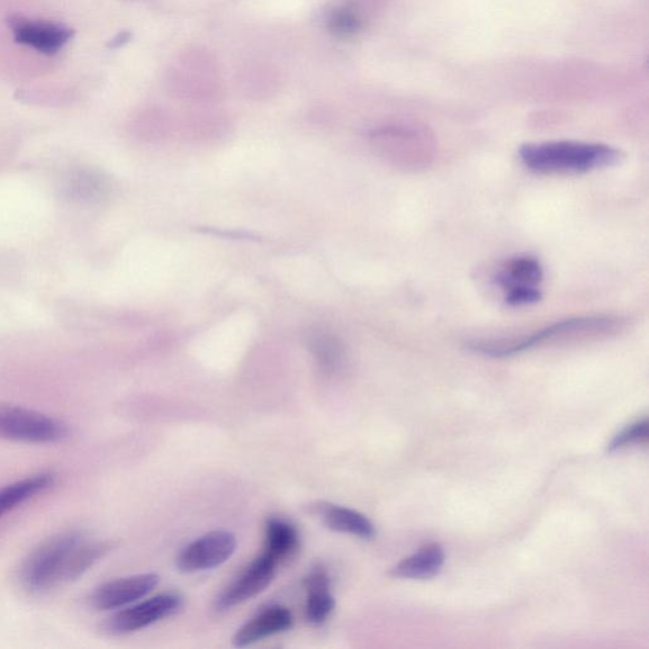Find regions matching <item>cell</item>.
<instances>
[{
  "label": "cell",
  "instance_id": "6da1fadb",
  "mask_svg": "<svg viewBox=\"0 0 649 649\" xmlns=\"http://www.w3.org/2000/svg\"><path fill=\"white\" fill-rule=\"evenodd\" d=\"M110 546L88 542L76 531L52 537L36 548L21 566L20 580L32 593L78 580L107 553Z\"/></svg>",
  "mask_w": 649,
  "mask_h": 649
},
{
  "label": "cell",
  "instance_id": "7a4b0ae2",
  "mask_svg": "<svg viewBox=\"0 0 649 649\" xmlns=\"http://www.w3.org/2000/svg\"><path fill=\"white\" fill-rule=\"evenodd\" d=\"M525 167L537 174H582L616 167L621 152L602 143L552 141L528 143L519 151Z\"/></svg>",
  "mask_w": 649,
  "mask_h": 649
},
{
  "label": "cell",
  "instance_id": "3957f363",
  "mask_svg": "<svg viewBox=\"0 0 649 649\" xmlns=\"http://www.w3.org/2000/svg\"><path fill=\"white\" fill-rule=\"evenodd\" d=\"M627 327V321L617 317H583L567 319L549 324L529 337L509 341L476 342L472 349L486 356L502 358L511 357L522 351L552 345V342L580 339H598L617 336Z\"/></svg>",
  "mask_w": 649,
  "mask_h": 649
},
{
  "label": "cell",
  "instance_id": "277c9868",
  "mask_svg": "<svg viewBox=\"0 0 649 649\" xmlns=\"http://www.w3.org/2000/svg\"><path fill=\"white\" fill-rule=\"evenodd\" d=\"M69 436L64 422L48 415L0 405V439L20 441V443L52 445Z\"/></svg>",
  "mask_w": 649,
  "mask_h": 649
},
{
  "label": "cell",
  "instance_id": "5b68a950",
  "mask_svg": "<svg viewBox=\"0 0 649 649\" xmlns=\"http://www.w3.org/2000/svg\"><path fill=\"white\" fill-rule=\"evenodd\" d=\"M182 608V595L178 592L160 593L117 611L116 615L107 619L104 628L108 633L114 636L139 632V630L176 616Z\"/></svg>",
  "mask_w": 649,
  "mask_h": 649
},
{
  "label": "cell",
  "instance_id": "8992f818",
  "mask_svg": "<svg viewBox=\"0 0 649 649\" xmlns=\"http://www.w3.org/2000/svg\"><path fill=\"white\" fill-rule=\"evenodd\" d=\"M543 281V267L536 258L518 257L508 261L495 277V282L505 293L510 306H527L542 299L540 283Z\"/></svg>",
  "mask_w": 649,
  "mask_h": 649
},
{
  "label": "cell",
  "instance_id": "52a82bcc",
  "mask_svg": "<svg viewBox=\"0 0 649 649\" xmlns=\"http://www.w3.org/2000/svg\"><path fill=\"white\" fill-rule=\"evenodd\" d=\"M237 546V537L230 531H211L184 547L177 558L178 570L186 573L213 570L230 560Z\"/></svg>",
  "mask_w": 649,
  "mask_h": 649
},
{
  "label": "cell",
  "instance_id": "ba28073f",
  "mask_svg": "<svg viewBox=\"0 0 649 649\" xmlns=\"http://www.w3.org/2000/svg\"><path fill=\"white\" fill-rule=\"evenodd\" d=\"M277 566L272 558L261 553L219 595L216 599V609L229 610L256 598L272 583Z\"/></svg>",
  "mask_w": 649,
  "mask_h": 649
},
{
  "label": "cell",
  "instance_id": "9c48e42d",
  "mask_svg": "<svg viewBox=\"0 0 649 649\" xmlns=\"http://www.w3.org/2000/svg\"><path fill=\"white\" fill-rule=\"evenodd\" d=\"M158 583L157 573L134 575L108 581L96 589L92 603L96 609L102 611L122 609L146 598L156 590Z\"/></svg>",
  "mask_w": 649,
  "mask_h": 649
},
{
  "label": "cell",
  "instance_id": "30bf717a",
  "mask_svg": "<svg viewBox=\"0 0 649 649\" xmlns=\"http://www.w3.org/2000/svg\"><path fill=\"white\" fill-rule=\"evenodd\" d=\"M14 40L48 56L59 52L73 39L74 31L68 27L24 20V18H11L9 20Z\"/></svg>",
  "mask_w": 649,
  "mask_h": 649
},
{
  "label": "cell",
  "instance_id": "8fae6325",
  "mask_svg": "<svg viewBox=\"0 0 649 649\" xmlns=\"http://www.w3.org/2000/svg\"><path fill=\"white\" fill-rule=\"evenodd\" d=\"M294 626L292 611L282 606L268 607L238 629L232 645L238 648L256 645L263 639L286 633Z\"/></svg>",
  "mask_w": 649,
  "mask_h": 649
},
{
  "label": "cell",
  "instance_id": "7c38bea8",
  "mask_svg": "<svg viewBox=\"0 0 649 649\" xmlns=\"http://www.w3.org/2000/svg\"><path fill=\"white\" fill-rule=\"evenodd\" d=\"M311 510L321 518L324 526L338 533L366 540H372L377 536L373 522L362 512L327 501L313 503Z\"/></svg>",
  "mask_w": 649,
  "mask_h": 649
},
{
  "label": "cell",
  "instance_id": "4fadbf2b",
  "mask_svg": "<svg viewBox=\"0 0 649 649\" xmlns=\"http://www.w3.org/2000/svg\"><path fill=\"white\" fill-rule=\"evenodd\" d=\"M304 589L308 591L304 616L312 626H322L336 609V599L331 593V580L322 566L313 567L306 576Z\"/></svg>",
  "mask_w": 649,
  "mask_h": 649
},
{
  "label": "cell",
  "instance_id": "5bb4252c",
  "mask_svg": "<svg viewBox=\"0 0 649 649\" xmlns=\"http://www.w3.org/2000/svg\"><path fill=\"white\" fill-rule=\"evenodd\" d=\"M300 548L299 530L282 518H269L266 522L264 555L279 565L292 558Z\"/></svg>",
  "mask_w": 649,
  "mask_h": 649
},
{
  "label": "cell",
  "instance_id": "9a60e30c",
  "mask_svg": "<svg viewBox=\"0 0 649 649\" xmlns=\"http://www.w3.org/2000/svg\"><path fill=\"white\" fill-rule=\"evenodd\" d=\"M446 555L440 545L422 547L419 552L405 558L392 568L391 575L398 579L427 580L435 577L443 567Z\"/></svg>",
  "mask_w": 649,
  "mask_h": 649
},
{
  "label": "cell",
  "instance_id": "2e32d148",
  "mask_svg": "<svg viewBox=\"0 0 649 649\" xmlns=\"http://www.w3.org/2000/svg\"><path fill=\"white\" fill-rule=\"evenodd\" d=\"M56 481L51 473H40L13 482L0 489V518L7 516L20 505L31 500L34 496L47 491Z\"/></svg>",
  "mask_w": 649,
  "mask_h": 649
},
{
  "label": "cell",
  "instance_id": "e0dca14e",
  "mask_svg": "<svg viewBox=\"0 0 649 649\" xmlns=\"http://www.w3.org/2000/svg\"><path fill=\"white\" fill-rule=\"evenodd\" d=\"M314 359L324 372H333L345 360V347L332 333H318L310 342Z\"/></svg>",
  "mask_w": 649,
  "mask_h": 649
},
{
  "label": "cell",
  "instance_id": "ac0fdd59",
  "mask_svg": "<svg viewBox=\"0 0 649 649\" xmlns=\"http://www.w3.org/2000/svg\"><path fill=\"white\" fill-rule=\"evenodd\" d=\"M648 432L649 422L647 418L630 423V426H628L625 430H621L619 435L610 441L608 450L609 452H616V450L627 446L641 443V441L648 439Z\"/></svg>",
  "mask_w": 649,
  "mask_h": 649
},
{
  "label": "cell",
  "instance_id": "d6986e66",
  "mask_svg": "<svg viewBox=\"0 0 649 649\" xmlns=\"http://www.w3.org/2000/svg\"><path fill=\"white\" fill-rule=\"evenodd\" d=\"M329 26L332 32L340 36H351L362 29V20L353 9L340 8L330 14Z\"/></svg>",
  "mask_w": 649,
  "mask_h": 649
},
{
  "label": "cell",
  "instance_id": "ffe728a7",
  "mask_svg": "<svg viewBox=\"0 0 649 649\" xmlns=\"http://www.w3.org/2000/svg\"><path fill=\"white\" fill-rule=\"evenodd\" d=\"M71 189L83 200H98L107 193V180L94 173H81L77 177L76 184Z\"/></svg>",
  "mask_w": 649,
  "mask_h": 649
}]
</instances>
